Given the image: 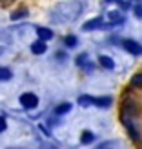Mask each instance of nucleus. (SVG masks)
<instances>
[{"label": "nucleus", "instance_id": "obj_3", "mask_svg": "<svg viewBox=\"0 0 142 149\" xmlns=\"http://www.w3.org/2000/svg\"><path fill=\"white\" fill-rule=\"evenodd\" d=\"M46 49H48V47H46V42H44L42 38L31 44V51H33L35 55H42V53H46Z\"/></svg>", "mask_w": 142, "mask_h": 149}, {"label": "nucleus", "instance_id": "obj_17", "mask_svg": "<svg viewBox=\"0 0 142 149\" xmlns=\"http://www.w3.org/2000/svg\"><path fill=\"white\" fill-rule=\"evenodd\" d=\"M108 2H115V0H108Z\"/></svg>", "mask_w": 142, "mask_h": 149}, {"label": "nucleus", "instance_id": "obj_4", "mask_svg": "<svg viewBox=\"0 0 142 149\" xmlns=\"http://www.w3.org/2000/svg\"><path fill=\"white\" fill-rule=\"evenodd\" d=\"M99 62H100L102 68H106V69H113V68H115V62L111 60L109 56H106V55H102V56L99 58Z\"/></svg>", "mask_w": 142, "mask_h": 149}, {"label": "nucleus", "instance_id": "obj_10", "mask_svg": "<svg viewBox=\"0 0 142 149\" xmlns=\"http://www.w3.org/2000/svg\"><path fill=\"white\" fill-rule=\"evenodd\" d=\"M131 84L135 87H142V73L140 74H135V77L131 78Z\"/></svg>", "mask_w": 142, "mask_h": 149}, {"label": "nucleus", "instance_id": "obj_12", "mask_svg": "<svg viewBox=\"0 0 142 149\" xmlns=\"http://www.w3.org/2000/svg\"><path fill=\"white\" fill-rule=\"evenodd\" d=\"M66 46H77V38L75 36H66Z\"/></svg>", "mask_w": 142, "mask_h": 149}, {"label": "nucleus", "instance_id": "obj_9", "mask_svg": "<svg viewBox=\"0 0 142 149\" xmlns=\"http://www.w3.org/2000/svg\"><path fill=\"white\" fill-rule=\"evenodd\" d=\"M82 144H89V142H93V135H91V133H89V131H84V133H82Z\"/></svg>", "mask_w": 142, "mask_h": 149}, {"label": "nucleus", "instance_id": "obj_11", "mask_svg": "<svg viewBox=\"0 0 142 149\" xmlns=\"http://www.w3.org/2000/svg\"><path fill=\"white\" fill-rule=\"evenodd\" d=\"M78 102L82 104V106H87V104H93V96H80Z\"/></svg>", "mask_w": 142, "mask_h": 149}, {"label": "nucleus", "instance_id": "obj_7", "mask_svg": "<svg viewBox=\"0 0 142 149\" xmlns=\"http://www.w3.org/2000/svg\"><path fill=\"white\" fill-rule=\"evenodd\" d=\"M38 36L42 40H49L51 36H53V33H51V29H48V27H38Z\"/></svg>", "mask_w": 142, "mask_h": 149}, {"label": "nucleus", "instance_id": "obj_16", "mask_svg": "<svg viewBox=\"0 0 142 149\" xmlns=\"http://www.w3.org/2000/svg\"><path fill=\"white\" fill-rule=\"evenodd\" d=\"M22 15H26L24 9H22V11H17V13H13V17H11V18H18V17H22Z\"/></svg>", "mask_w": 142, "mask_h": 149}, {"label": "nucleus", "instance_id": "obj_6", "mask_svg": "<svg viewBox=\"0 0 142 149\" xmlns=\"http://www.w3.org/2000/svg\"><path fill=\"white\" fill-rule=\"evenodd\" d=\"M68 111H71V104L64 102V104H60V106H57V109H55V115H66Z\"/></svg>", "mask_w": 142, "mask_h": 149}, {"label": "nucleus", "instance_id": "obj_8", "mask_svg": "<svg viewBox=\"0 0 142 149\" xmlns=\"http://www.w3.org/2000/svg\"><path fill=\"white\" fill-rule=\"evenodd\" d=\"M11 78V71L7 68H0V80H9Z\"/></svg>", "mask_w": 142, "mask_h": 149}, {"label": "nucleus", "instance_id": "obj_5", "mask_svg": "<svg viewBox=\"0 0 142 149\" xmlns=\"http://www.w3.org/2000/svg\"><path fill=\"white\" fill-rule=\"evenodd\" d=\"M100 26H102V20H100V18H95V20L86 22V24L82 26V27H84L86 31H91V29H97V27H100Z\"/></svg>", "mask_w": 142, "mask_h": 149}, {"label": "nucleus", "instance_id": "obj_2", "mask_svg": "<svg viewBox=\"0 0 142 149\" xmlns=\"http://www.w3.org/2000/svg\"><path fill=\"white\" fill-rule=\"evenodd\" d=\"M122 46H124L126 51H129V53H133V55H142V46L137 44L135 40H124Z\"/></svg>", "mask_w": 142, "mask_h": 149}, {"label": "nucleus", "instance_id": "obj_13", "mask_svg": "<svg viewBox=\"0 0 142 149\" xmlns=\"http://www.w3.org/2000/svg\"><path fill=\"white\" fill-rule=\"evenodd\" d=\"M128 129H129V133H131V136H133V140H139L140 136H139V131L133 127V125H128Z\"/></svg>", "mask_w": 142, "mask_h": 149}, {"label": "nucleus", "instance_id": "obj_1", "mask_svg": "<svg viewBox=\"0 0 142 149\" xmlns=\"http://www.w3.org/2000/svg\"><path fill=\"white\" fill-rule=\"evenodd\" d=\"M20 104L26 109H35L36 106H38V96L33 95V93H24L20 96Z\"/></svg>", "mask_w": 142, "mask_h": 149}, {"label": "nucleus", "instance_id": "obj_14", "mask_svg": "<svg viewBox=\"0 0 142 149\" xmlns=\"http://www.w3.org/2000/svg\"><path fill=\"white\" fill-rule=\"evenodd\" d=\"M135 15L139 18H142V6H135Z\"/></svg>", "mask_w": 142, "mask_h": 149}, {"label": "nucleus", "instance_id": "obj_15", "mask_svg": "<svg viewBox=\"0 0 142 149\" xmlns=\"http://www.w3.org/2000/svg\"><path fill=\"white\" fill-rule=\"evenodd\" d=\"M6 129V118L4 116H0V133H2Z\"/></svg>", "mask_w": 142, "mask_h": 149}]
</instances>
